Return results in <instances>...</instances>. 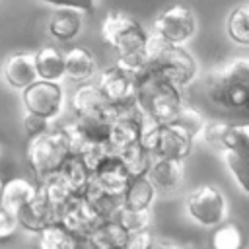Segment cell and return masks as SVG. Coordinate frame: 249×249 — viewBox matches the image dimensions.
Wrapping results in <instances>:
<instances>
[{"label":"cell","instance_id":"14","mask_svg":"<svg viewBox=\"0 0 249 249\" xmlns=\"http://www.w3.org/2000/svg\"><path fill=\"white\" fill-rule=\"evenodd\" d=\"M16 218H18V224L23 226V228L29 230V231H39V230H43L47 224L56 222L54 210H53V206L49 204V200H47V196H45V193H43V189H41L39 185H37V191H35V195L31 196V200L25 202V204L18 210Z\"/></svg>","mask_w":249,"mask_h":249},{"label":"cell","instance_id":"10","mask_svg":"<svg viewBox=\"0 0 249 249\" xmlns=\"http://www.w3.org/2000/svg\"><path fill=\"white\" fill-rule=\"evenodd\" d=\"M136 78L128 76L117 66L105 68L99 74L97 86L103 91V95L113 103L115 107H130L134 105V95H136Z\"/></svg>","mask_w":249,"mask_h":249},{"label":"cell","instance_id":"37","mask_svg":"<svg viewBox=\"0 0 249 249\" xmlns=\"http://www.w3.org/2000/svg\"><path fill=\"white\" fill-rule=\"evenodd\" d=\"M18 226H19V224H18V218H16L12 212H8V210H4V208L0 206V239L10 237V235L16 231Z\"/></svg>","mask_w":249,"mask_h":249},{"label":"cell","instance_id":"23","mask_svg":"<svg viewBox=\"0 0 249 249\" xmlns=\"http://www.w3.org/2000/svg\"><path fill=\"white\" fill-rule=\"evenodd\" d=\"M33 56H35V70L39 80L56 82L64 76V56L54 47H43Z\"/></svg>","mask_w":249,"mask_h":249},{"label":"cell","instance_id":"21","mask_svg":"<svg viewBox=\"0 0 249 249\" xmlns=\"http://www.w3.org/2000/svg\"><path fill=\"white\" fill-rule=\"evenodd\" d=\"M82 29V16L76 10L56 8V12L49 19V33L56 41H70Z\"/></svg>","mask_w":249,"mask_h":249},{"label":"cell","instance_id":"42","mask_svg":"<svg viewBox=\"0 0 249 249\" xmlns=\"http://www.w3.org/2000/svg\"><path fill=\"white\" fill-rule=\"evenodd\" d=\"M0 156H2V148H0Z\"/></svg>","mask_w":249,"mask_h":249},{"label":"cell","instance_id":"17","mask_svg":"<svg viewBox=\"0 0 249 249\" xmlns=\"http://www.w3.org/2000/svg\"><path fill=\"white\" fill-rule=\"evenodd\" d=\"M88 204L91 206V210L105 222V220H115L119 208L123 206V196L109 193L107 189H103L101 185H97L93 179H89L84 195H82Z\"/></svg>","mask_w":249,"mask_h":249},{"label":"cell","instance_id":"34","mask_svg":"<svg viewBox=\"0 0 249 249\" xmlns=\"http://www.w3.org/2000/svg\"><path fill=\"white\" fill-rule=\"evenodd\" d=\"M226 126H228V123H224V121H210V123H204L200 134H202V138H204L208 144H212V146H220Z\"/></svg>","mask_w":249,"mask_h":249},{"label":"cell","instance_id":"18","mask_svg":"<svg viewBox=\"0 0 249 249\" xmlns=\"http://www.w3.org/2000/svg\"><path fill=\"white\" fill-rule=\"evenodd\" d=\"M37 185H33L31 181L23 179V177H16L10 179L2 185V193H0V206L8 212H12L14 216L18 214V210L31 200V196L35 195Z\"/></svg>","mask_w":249,"mask_h":249},{"label":"cell","instance_id":"26","mask_svg":"<svg viewBox=\"0 0 249 249\" xmlns=\"http://www.w3.org/2000/svg\"><path fill=\"white\" fill-rule=\"evenodd\" d=\"M117 156L121 158V161L126 167V171H128L130 177L146 175V171H148V167L152 163V158H154L146 148L140 146V142H136V144H132V146L117 152Z\"/></svg>","mask_w":249,"mask_h":249},{"label":"cell","instance_id":"36","mask_svg":"<svg viewBox=\"0 0 249 249\" xmlns=\"http://www.w3.org/2000/svg\"><path fill=\"white\" fill-rule=\"evenodd\" d=\"M150 243H152V235L146 228V230H138V231H128L121 249H148Z\"/></svg>","mask_w":249,"mask_h":249},{"label":"cell","instance_id":"3","mask_svg":"<svg viewBox=\"0 0 249 249\" xmlns=\"http://www.w3.org/2000/svg\"><path fill=\"white\" fill-rule=\"evenodd\" d=\"M204 88L210 101L230 109H245L249 105V60L237 58L212 70Z\"/></svg>","mask_w":249,"mask_h":249},{"label":"cell","instance_id":"4","mask_svg":"<svg viewBox=\"0 0 249 249\" xmlns=\"http://www.w3.org/2000/svg\"><path fill=\"white\" fill-rule=\"evenodd\" d=\"M72 154L70 138L62 128H47L35 136H29V148H27V160L31 163L33 173L39 181H43L47 175L58 171V167L64 163V160Z\"/></svg>","mask_w":249,"mask_h":249},{"label":"cell","instance_id":"38","mask_svg":"<svg viewBox=\"0 0 249 249\" xmlns=\"http://www.w3.org/2000/svg\"><path fill=\"white\" fill-rule=\"evenodd\" d=\"M23 126H25V130L29 132V136H35V134H39V132H43V130L49 128V121H47L45 117L27 113V117H25V121H23Z\"/></svg>","mask_w":249,"mask_h":249},{"label":"cell","instance_id":"13","mask_svg":"<svg viewBox=\"0 0 249 249\" xmlns=\"http://www.w3.org/2000/svg\"><path fill=\"white\" fill-rule=\"evenodd\" d=\"M91 179L97 185H101L103 189H107L109 193H115V195L123 196V193L126 189V183L130 181V175H128L126 167L123 165L121 158L115 152H109L95 165V169L91 171Z\"/></svg>","mask_w":249,"mask_h":249},{"label":"cell","instance_id":"1","mask_svg":"<svg viewBox=\"0 0 249 249\" xmlns=\"http://www.w3.org/2000/svg\"><path fill=\"white\" fill-rule=\"evenodd\" d=\"M183 101L181 89L152 68L136 82L134 105L142 117L154 121L156 124L173 123Z\"/></svg>","mask_w":249,"mask_h":249},{"label":"cell","instance_id":"12","mask_svg":"<svg viewBox=\"0 0 249 249\" xmlns=\"http://www.w3.org/2000/svg\"><path fill=\"white\" fill-rule=\"evenodd\" d=\"M72 109L76 111V115H99L107 119H113L119 111V107L109 103V99L103 95L97 84L78 86V89L72 95Z\"/></svg>","mask_w":249,"mask_h":249},{"label":"cell","instance_id":"16","mask_svg":"<svg viewBox=\"0 0 249 249\" xmlns=\"http://www.w3.org/2000/svg\"><path fill=\"white\" fill-rule=\"evenodd\" d=\"M4 80L8 82V86L16 89H23L35 80H39L35 70V56L31 53L12 54L4 62Z\"/></svg>","mask_w":249,"mask_h":249},{"label":"cell","instance_id":"2","mask_svg":"<svg viewBox=\"0 0 249 249\" xmlns=\"http://www.w3.org/2000/svg\"><path fill=\"white\" fill-rule=\"evenodd\" d=\"M144 54L150 62V68L179 89L187 88L196 74V62L193 54L181 45L169 43L160 35H148L144 43Z\"/></svg>","mask_w":249,"mask_h":249},{"label":"cell","instance_id":"29","mask_svg":"<svg viewBox=\"0 0 249 249\" xmlns=\"http://www.w3.org/2000/svg\"><path fill=\"white\" fill-rule=\"evenodd\" d=\"M247 154L249 152H239V150H222L224 163L230 169L231 177L237 181L239 189L247 193Z\"/></svg>","mask_w":249,"mask_h":249},{"label":"cell","instance_id":"7","mask_svg":"<svg viewBox=\"0 0 249 249\" xmlns=\"http://www.w3.org/2000/svg\"><path fill=\"white\" fill-rule=\"evenodd\" d=\"M23 105L27 113L45 117L47 121L60 115L64 105L62 88L56 82L49 80H35L27 88H23Z\"/></svg>","mask_w":249,"mask_h":249},{"label":"cell","instance_id":"35","mask_svg":"<svg viewBox=\"0 0 249 249\" xmlns=\"http://www.w3.org/2000/svg\"><path fill=\"white\" fill-rule=\"evenodd\" d=\"M49 6L54 8H68V10H76V12H93L95 10V0H41Z\"/></svg>","mask_w":249,"mask_h":249},{"label":"cell","instance_id":"8","mask_svg":"<svg viewBox=\"0 0 249 249\" xmlns=\"http://www.w3.org/2000/svg\"><path fill=\"white\" fill-rule=\"evenodd\" d=\"M154 29H156V35L163 37L165 41L175 43V45H181L187 39H191L193 33H195V29H196L195 14L185 4H173V6L165 8L156 18Z\"/></svg>","mask_w":249,"mask_h":249},{"label":"cell","instance_id":"39","mask_svg":"<svg viewBox=\"0 0 249 249\" xmlns=\"http://www.w3.org/2000/svg\"><path fill=\"white\" fill-rule=\"evenodd\" d=\"M148 249H183V247H179V245H175V243H167V241H154V239H152V243L148 245Z\"/></svg>","mask_w":249,"mask_h":249},{"label":"cell","instance_id":"11","mask_svg":"<svg viewBox=\"0 0 249 249\" xmlns=\"http://www.w3.org/2000/svg\"><path fill=\"white\" fill-rule=\"evenodd\" d=\"M193 136L175 123L158 124L156 144H154V158H169V160H183L189 156L193 148Z\"/></svg>","mask_w":249,"mask_h":249},{"label":"cell","instance_id":"5","mask_svg":"<svg viewBox=\"0 0 249 249\" xmlns=\"http://www.w3.org/2000/svg\"><path fill=\"white\" fill-rule=\"evenodd\" d=\"M101 37L119 54H124L132 51H142L148 33L134 18L123 12H109L101 23Z\"/></svg>","mask_w":249,"mask_h":249},{"label":"cell","instance_id":"40","mask_svg":"<svg viewBox=\"0 0 249 249\" xmlns=\"http://www.w3.org/2000/svg\"><path fill=\"white\" fill-rule=\"evenodd\" d=\"M80 249H105V247L95 245V243H89L88 239H84V241H82V245H80Z\"/></svg>","mask_w":249,"mask_h":249},{"label":"cell","instance_id":"15","mask_svg":"<svg viewBox=\"0 0 249 249\" xmlns=\"http://www.w3.org/2000/svg\"><path fill=\"white\" fill-rule=\"evenodd\" d=\"M146 177L154 185V189L175 191L183 181V160L152 158Z\"/></svg>","mask_w":249,"mask_h":249},{"label":"cell","instance_id":"24","mask_svg":"<svg viewBox=\"0 0 249 249\" xmlns=\"http://www.w3.org/2000/svg\"><path fill=\"white\" fill-rule=\"evenodd\" d=\"M58 173L70 185L74 195H84V191L91 179V171L86 167V163L82 161V158L78 154H70L64 160V163L58 167Z\"/></svg>","mask_w":249,"mask_h":249},{"label":"cell","instance_id":"33","mask_svg":"<svg viewBox=\"0 0 249 249\" xmlns=\"http://www.w3.org/2000/svg\"><path fill=\"white\" fill-rule=\"evenodd\" d=\"M212 249H243L241 230L233 224L220 226L212 235Z\"/></svg>","mask_w":249,"mask_h":249},{"label":"cell","instance_id":"31","mask_svg":"<svg viewBox=\"0 0 249 249\" xmlns=\"http://www.w3.org/2000/svg\"><path fill=\"white\" fill-rule=\"evenodd\" d=\"M115 222L123 230H126V231L146 230L150 226V208H146V210H132V208L121 206L117 216H115Z\"/></svg>","mask_w":249,"mask_h":249},{"label":"cell","instance_id":"41","mask_svg":"<svg viewBox=\"0 0 249 249\" xmlns=\"http://www.w3.org/2000/svg\"><path fill=\"white\" fill-rule=\"evenodd\" d=\"M2 185H4V181H2V179H0V193H2Z\"/></svg>","mask_w":249,"mask_h":249},{"label":"cell","instance_id":"6","mask_svg":"<svg viewBox=\"0 0 249 249\" xmlns=\"http://www.w3.org/2000/svg\"><path fill=\"white\" fill-rule=\"evenodd\" d=\"M189 216L202 226H220L228 216V204L220 189L212 185H200L187 196Z\"/></svg>","mask_w":249,"mask_h":249},{"label":"cell","instance_id":"25","mask_svg":"<svg viewBox=\"0 0 249 249\" xmlns=\"http://www.w3.org/2000/svg\"><path fill=\"white\" fill-rule=\"evenodd\" d=\"M128 231L123 230L115 220H105L101 222L86 239L89 243H95V245H101L105 249H121L124 239H126Z\"/></svg>","mask_w":249,"mask_h":249},{"label":"cell","instance_id":"27","mask_svg":"<svg viewBox=\"0 0 249 249\" xmlns=\"http://www.w3.org/2000/svg\"><path fill=\"white\" fill-rule=\"evenodd\" d=\"M228 35L237 45H249V8L241 4L228 18Z\"/></svg>","mask_w":249,"mask_h":249},{"label":"cell","instance_id":"9","mask_svg":"<svg viewBox=\"0 0 249 249\" xmlns=\"http://www.w3.org/2000/svg\"><path fill=\"white\" fill-rule=\"evenodd\" d=\"M66 230H70L78 239H86L103 220L91 210L88 200L82 195H74L66 200V204L60 208L58 220Z\"/></svg>","mask_w":249,"mask_h":249},{"label":"cell","instance_id":"20","mask_svg":"<svg viewBox=\"0 0 249 249\" xmlns=\"http://www.w3.org/2000/svg\"><path fill=\"white\" fill-rule=\"evenodd\" d=\"M37 233H39L37 239L39 249H80L82 245V239H78L60 222H51Z\"/></svg>","mask_w":249,"mask_h":249},{"label":"cell","instance_id":"30","mask_svg":"<svg viewBox=\"0 0 249 249\" xmlns=\"http://www.w3.org/2000/svg\"><path fill=\"white\" fill-rule=\"evenodd\" d=\"M117 68H121L123 72H126L128 76L132 78H142L148 70H150V62L144 54V49L142 51H132V53H124V54H119L117 56Z\"/></svg>","mask_w":249,"mask_h":249},{"label":"cell","instance_id":"22","mask_svg":"<svg viewBox=\"0 0 249 249\" xmlns=\"http://www.w3.org/2000/svg\"><path fill=\"white\" fill-rule=\"evenodd\" d=\"M154 195H156V189L148 181L146 175L130 177V181L126 183V189L123 193V206L132 208V210H146V208H150Z\"/></svg>","mask_w":249,"mask_h":249},{"label":"cell","instance_id":"28","mask_svg":"<svg viewBox=\"0 0 249 249\" xmlns=\"http://www.w3.org/2000/svg\"><path fill=\"white\" fill-rule=\"evenodd\" d=\"M222 150H239V152H249V124L245 123H228L222 142Z\"/></svg>","mask_w":249,"mask_h":249},{"label":"cell","instance_id":"19","mask_svg":"<svg viewBox=\"0 0 249 249\" xmlns=\"http://www.w3.org/2000/svg\"><path fill=\"white\" fill-rule=\"evenodd\" d=\"M64 56V76L86 82L95 74V58L86 47H74Z\"/></svg>","mask_w":249,"mask_h":249},{"label":"cell","instance_id":"32","mask_svg":"<svg viewBox=\"0 0 249 249\" xmlns=\"http://www.w3.org/2000/svg\"><path fill=\"white\" fill-rule=\"evenodd\" d=\"M173 123L179 124L181 128H185L193 138L200 136V130H202V126H204V119H202V115H200L193 105H189L187 101L181 103V107H179L177 117H175Z\"/></svg>","mask_w":249,"mask_h":249}]
</instances>
